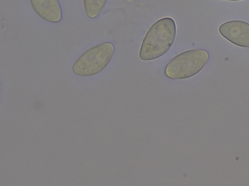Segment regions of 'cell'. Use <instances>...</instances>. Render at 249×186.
Instances as JSON below:
<instances>
[{
  "label": "cell",
  "mask_w": 249,
  "mask_h": 186,
  "mask_svg": "<svg viewBox=\"0 0 249 186\" xmlns=\"http://www.w3.org/2000/svg\"><path fill=\"white\" fill-rule=\"evenodd\" d=\"M224 0L236 1H241V0Z\"/></svg>",
  "instance_id": "7"
},
{
  "label": "cell",
  "mask_w": 249,
  "mask_h": 186,
  "mask_svg": "<svg viewBox=\"0 0 249 186\" xmlns=\"http://www.w3.org/2000/svg\"><path fill=\"white\" fill-rule=\"evenodd\" d=\"M220 34L232 44L249 48V23L241 20H231L219 27Z\"/></svg>",
  "instance_id": "4"
},
{
  "label": "cell",
  "mask_w": 249,
  "mask_h": 186,
  "mask_svg": "<svg viewBox=\"0 0 249 186\" xmlns=\"http://www.w3.org/2000/svg\"><path fill=\"white\" fill-rule=\"evenodd\" d=\"M177 34L174 20L169 17L155 22L146 33L141 45L139 57L143 61L156 60L167 52L173 46Z\"/></svg>",
  "instance_id": "1"
},
{
  "label": "cell",
  "mask_w": 249,
  "mask_h": 186,
  "mask_svg": "<svg viewBox=\"0 0 249 186\" xmlns=\"http://www.w3.org/2000/svg\"><path fill=\"white\" fill-rule=\"evenodd\" d=\"M115 46L110 42H104L86 50L74 62L72 72L82 77L94 76L102 72L111 62Z\"/></svg>",
  "instance_id": "3"
},
{
  "label": "cell",
  "mask_w": 249,
  "mask_h": 186,
  "mask_svg": "<svg viewBox=\"0 0 249 186\" xmlns=\"http://www.w3.org/2000/svg\"><path fill=\"white\" fill-rule=\"evenodd\" d=\"M29 0L33 10L43 20L51 23L61 20L62 9L59 0Z\"/></svg>",
  "instance_id": "5"
},
{
  "label": "cell",
  "mask_w": 249,
  "mask_h": 186,
  "mask_svg": "<svg viewBox=\"0 0 249 186\" xmlns=\"http://www.w3.org/2000/svg\"><path fill=\"white\" fill-rule=\"evenodd\" d=\"M107 0H83L86 14L90 18H96L101 14Z\"/></svg>",
  "instance_id": "6"
},
{
  "label": "cell",
  "mask_w": 249,
  "mask_h": 186,
  "mask_svg": "<svg viewBox=\"0 0 249 186\" xmlns=\"http://www.w3.org/2000/svg\"><path fill=\"white\" fill-rule=\"evenodd\" d=\"M209 60V54L204 49L188 50L173 58L166 65L164 74L173 80L187 79L199 73Z\"/></svg>",
  "instance_id": "2"
}]
</instances>
